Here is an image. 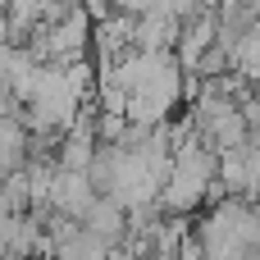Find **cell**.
<instances>
[{
    "instance_id": "6da1fadb",
    "label": "cell",
    "mask_w": 260,
    "mask_h": 260,
    "mask_svg": "<svg viewBox=\"0 0 260 260\" xmlns=\"http://www.w3.org/2000/svg\"><path fill=\"white\" fill-rule=\"evenodd\" d=\"M192 238L201 242L206 260H256L260 256V206L242 201V197H229L192 229Z\"/></svg>"
},
{
    "instance_id": "7a4b0ae2",
    "label": "cell",
    "mask_w": 260,
    "mask_h": 260,
    "mask_svg": "<svg viewBox=\"0 0 260 260\" xmlns=\"http://www.w3.org/2000/svg\"><path fill=\"white\" fill-rule=\"evenodd\" d=\"M91 201H96L91 174L55 169V183H50V215H59V219H73V224H82V215L91 210Z\"/></svg>"
},
{
    "instance_id": "3957f363",
    "label": "cell",
    "mask_w": 260,
    "mask_h": 260,
    "mask_svg": "<svg viewBox=\"0 0 260 260\" xmlns=\"http://www.w3.org/2000/svg\"><path fill=\"white\" fill-rule=\"evenodd\" d=\"M82 229H87L91 238H101V242L119 247V238L128 233V215H123L110 197H96V201H91V210L82 215Z\"/></svg>"
},
{
    "instance_id": "277c9868",
    "label": "cell",
    "mask_w": 260,
    "mask_h": 260,
    "mask_svg": "<svg viewBox=\"0 0 260 260\" xmlns=\"http://www.w3.org/2000/svg\"><path fill=\"white\" fill-rule=\"evenodd\" d=\"M23 160H27V128H23V119L9 114L0 123V169L5 174H18Z\"/></svg>"
},
{
    "instance_id": "5b68a950",
    "label": "cell",
    "mask_w": 260,
    "mask_h": 260,
    "mask_svg": "<svg viewBox=\"0 0 260 260\" xmlns=\"http://www.w3.org/2000/svg\"><path fill=\"white\" fill-rule=\"evenodd\" d=\"M174 260H206V251H201V242H197V238H187V242L174 251Z\"/></svg>"
},
{
    "instance_id": "8992f818",
    "label": "cell",
    "mask_w": 260,
    "mask_h": 260,
    "mask_svg": "<svg viewBox=\"0 0 260 260\" xmlns=\"http://www.w3.org/2000/svg\"><path fill=\"white\" fill-rule=\"evenodd\" d=\"M9 119V91H5V82H0V123Z\"/></svg>"
}]
</instances>
